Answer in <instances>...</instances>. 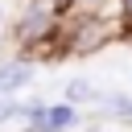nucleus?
I'll list each match as a JSON object with an SVG mask.
<instances>
[{"instance_id": "obj_1", "label": "nucleus", "mask_w": 132, "mask_h": 132, "mask_svg": "<svg viewBox=\"0 0 132 132\" xmlns=\"http://www.w3.org/2000/svg\"><path fill=\"white\" fill-rule=\"evenodd\" d=\"M29 78H33V66H29V62H4V66H0V95L21 91Z\"/></svg>"}, {"instance_id": "obj_2", "label": "nucleus", "mask_w": 132, "mask_h": 132, "mask_svg": "<svg viewBox=\"0 0 132 132\" xmlns=\"http://www.w3.org/2000/svg\"><path fill=\"white\" fill-rule=\"evenodd\" d=\"M45 29H50V8H45V4H33V8L25 12V21H21V37L33 41V37H41Z\"/></svg>"}, {"instance_id": "obj_3", "label": "nucleus", "mask_w": 132, "mask_h": 132, "mask_svg": "<svg viewBox=\"0 0 132 132\" xmlns=\"http://www.w3.org/2000/svg\"><path fill=\"white\" fill-rule=\"evenodd\" d=\"M78 116H74V107L70 103H62V107H45V128H54V132H62V128H70Z\"/></svg>"}, {"instance_id": "obj_4", "label": "nucleus", "mask_w": 132, "mask_h": 132, "mask_svg": "<svg viewBox=\"0 0 132 132\" xmlns=\"http://www.w3.org/2000/svg\"><path fill=\"white\" fill-rule=\"evenodd\" d=\"M91 95H95V91H91V82H87V78H74V82L66 87V99H70V103H87Z\"/></svg>"}, {"instance_id": "obj_5", "label": "nucleus", "mask_w": 132, "mask_h": 132, "mask_svg": "<svg viewBox=\"0 0 132 132\" xmlns=\"http://www.w3.org/2000/svg\"><path fill=\"white\" fill-rule=\"evenodd\" d=\"M99 107H103V111H116V116H132V103H128L124 95H107Z\"/></svg>"}, {"instance_id": "obj_6", "label": "nucleus", "mask_w": 132, "mask_h": 132, "mask_svg": "<svg viewBox=\"0 0 132 132\" xmlns=\"http://www.w3.org/2000/svg\"><path fill=\"white\" fill-rule=\"evenodd\" d=\"M25 132H54V128H45V124H29Z\"/></svg>"}, {"instance_id": "obj_7", "label": "nucleus", "mask_w": 132, "mask_h": 132, "mask_svg": "<svg viewBox=\"0 0 132 132\" xmlns=\"http://www.w3.org/2000/svg\"><path fill=\"white\" fill-rule=\"evenodd\" d=\"M124 8H128V16H132V0H124Z\"/></svg>"}]
</instances>
